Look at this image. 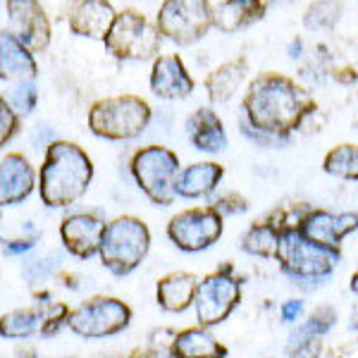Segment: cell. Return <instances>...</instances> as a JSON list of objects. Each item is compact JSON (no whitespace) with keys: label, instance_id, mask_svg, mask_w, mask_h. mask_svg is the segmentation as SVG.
I'll return each instance as SVG.
<instances>
[{"label":"cell","instance_id":"cell-1","mask_svg":"<svg viewBox=\"0 0 358 358\" xmlns=\"http://www.w3.org/2000/svg\"><path fill=\"white\" fill-rule=\"evenodd\" d=\"M241 110V117L251 127L289 138L303 120L317 110V103L296 79L280 72H263L248 82Z\"/></svg>","mask_w":358,"mask_h":358},{"label":"cell","instance_id":"cell-2","mask_svg":"<svg viewBox=\"0 0 358 358\" xmlns=\"http://www.w3.org/2000/svg\"><path fill=\"white\" fill-rule=\"evenodd\" d=\"M94 160L74 141H55L45 148L38 167V196L48 208L74 206L89 192Z\"/></svg>","mask_w":358,"mask_h":358},{"label":"cell","instance_id":"cell-3","mask_svg":"<svg viewBox=\"0 0 358 358\" xmlns=\"http://www.w3.org/2000/svg\"><path fill=\"white\" fill-rule=\"evenodd\" d=\"M275 261L280 263L282 273L292 277L294 282L320 285L322 280H327L334 273V268L342 261V251L306 239L299 224H289V227L280 229V244H277Z\"/></svg>","mask_w":358,"mask_h":358},{"label":"cell","instance_id":"cell-4","mask_svg":"<svg viewBox=\"0 0 358 358\" xmlns=\"http://www.w3.org/2000/svg\"><path fill=\"white\" fill-rule=\"evenodd\" d=\"M153 110L141 96L120 94L96 101L89 108L86 122L91 134L106 141H131L148 129Z\"/></svg>","mask_w":358,"mask_h":358},{"label":"cell","instance_id":"cell-5","mask_svg":"<svg viewBox=\"0 0 358 358\" xmlns=\"http://www.w3.org/2000/svg\"><path fill=\"white\" fill-rule=\"evenodd\" d=\"M151 251V229L134 215H120L108 222L101 241V263L115 277L131 275Z\"/></svg>","mask_w":358,"mask_h":358},{"label":"cell","instance_id":"cell-6","mask_svg":"<svg viewBox=\"0 0 358 358\" xmlns=\"http://www.w3.org/2000/svg\"><path fill=\"white\" fill-rule=\"evenodd\" d=\"M160 41L163 34L155 22L134 8H124L115 17L103 45L120 62H143L160 55Z\"/></svg>","mask_w":358,"mask_h":358},{"label":"cell","instance_id":"cell-7","mask_svg":"<svg viewBox=\"0 0 358 358\" xmlns=\"http://www.w3.org/2000/svg\"><path fill=\"white\" fill-rule=\"evenodd\" d=\"M129 172L151 203L167 208L177 199V179L182 175V167L177 153L170 148L158 143L138 148L129 160Z\"/></svg>","mask_w":358,"mask_h":358},{"label":"cell","instance_id":"cell-8","mask_svg":"<svg viewBox=\"0 0 358 358\" xmlns=\"http://www.w3.org/2000/svg\"><path fill=\"white\" fill-rule=\"evenodd\" d=\"M155 24L175 45H194L215 27V5L210 0H163Z\"/></svg>","mask_w":358,"mask_h":358},{"label":"cell","instance_id":"cell-9","mask_svg":"<svg viewBox=\"0 0 358 358\" xmlns=\"http://www.w3.org/2000/svg\"><path fill=\"white\" fill-rule=\"evenodd\" d=\"M241 301V282L236 280L232 263H222L215 273L199 282L194 299L196 320L201 327H215L232 315Z\"/></svg>","mask_w":358,"mask_h":358},{"label":"cell","instance_id":"cell-10","mask_svg":"<svg viewBox=\"0 0 358 358\" xmlns=\"http://www.w3.org/2000/svg\"><path fill=\"white\" fill-rule=\"evenodd\" d=\"M131 322V308L120 299L94 296L69 313L67 327L84 339H103L127 330Z\"/></svg>","mask_w":358,"mask_h":358},{"label":"cell","instance_id":"cell-11","mask_svg":"<svg viewBox=\"0 0 358 358\" xmlns=\"http://www.w3.org/2000/svg\"><path fill=\"white\" fill-rule=\"evenodd\" d=\"M224 217L213 206L187 208L167 222V239L184 253L206 251L222 236Z\"/></svg>","mask_w":358,"mask_h":358},{"label":"cell","instance_id":"cell-12","mask_svg":"<svg viewBox=\"0 0 358 358\" xmlns=\"http://www.w3.org/2000/svg\"><path fill=\"white\" fill-rule=\"evenodd\" d=\"M5 31H10L31 53L48 50L53 38L48 13L41 0H5Z\"/></svg>","mask_w":358,"mask_h":358},{"label":"cell","instance_id":"cell-13","mask_svg":"<svg viewBox=\"0 0 358 358\" xmlns=\"http://www.w3.org/2000/svg\"><path fill=\"white\" fill-rule=\"evenodd\" d=\"M108 222L98 213H69L65 220L60 222V239L67 253L74 258L96 256L101 251V241L106 234Z\"/></svg>","mask_w":358,"mask_h":358},{"label":"cell","instance_id":"cell-14","mask_svg":"<svg viewBox=\"0 0 358 358\" xmlns=\"http://www.w3.org/2000/svg\"><path fill=\"white\" fill-rule=\"evenodd\" d=\"M148 86H151V94L160 101H182L196 89L194 77L177 53H160L155 57Z\"/></svg>","mask_w":358,"mask_h":358},{"label":"cell","instance_id":"cell-15","mask_svg":"<svg viewBox=\"0 0 358 358\" xmlns=\"http://www.w3.org/2000/svg\"><path fill=\"white\" fill-rule=\"evenodd\" d=\"M299 229L306 239L339 251L344 236L358 229V213H330L322 208H310L299 222Z\"/></svg>","mask_w":358,"mask_h":358},{"label":"cell","instance_id":"cell-16","mask_svg":"<svg viewBox=\"0 0 358 358\" xmlns=\"http://www.w3.org/2000/svg\"><path fill=\"white\" fill-rule=\"evenodd\" d=\"M65 17L74 36L103 41L117 17V10L110 0H69Z\"/></svg>","mask_w":358,"mask_h":358},{"label":"cell","instance_id":"cell-17","mask_svg":"<svg viewBox=\"0 0 358 358\" xmlns=\"http://www.w3.org/2000/svg\"><path fill=\"white\" fill-rule=\"evenodd\" d=\"M36 170L22 153H5L0 163V203L5 208L17 206L31 196L36 184Z\"/></svg>","mask_w":358,"mask_h":358},{"label":"cell","instance_id":"cell-18","mask_svg":"<svg viewBox=\"0 0 358 358\" xmlns=\"http://www.w3.org/2000/svg\"><path fill=\"white\" fill-rule=\"evenodd\" d=\"M184 129H187V138L196 151L210 153V155L227 151L229 146L227 129H224L220 115L213 110V108H196L187 117V122H184Z\"/></svg>","mask_w":358,"mask_h":358},{"label":"cell","instance_id":"cell-19","mask_svg":"<svg viewBox=\"0 0 358 358\" xmlns=\"http://www.w3.org/2000/svg\"><path fill=\"white\" fill-rule=\"evenodd\" d=\"M246 77H248V60L244 55H236L232 60L217 65L215 69H210L203 82L208 101L215 103V106L232 101L236 91L241 89V84L246 82Z\"/></svg>","mask_w":358,"mask_h":358},{"label":"cell","instance_id":"cell-20","mask_svg":"<svg viewBox=\"0 0 358 358\" xmlns=\"http://www.w3.org/2000/svg\"><path fill=\"white\" fill-rule=\"evenodd\" d=\"M38 65L36 57L27 45H22L10 31H0V79L3 84L22 82V79H36Z\"/></svg>","mask_w":358,"mask_h":358},{"label":"cell","instance_id":"cell-21","mask_svg":"<svg viewBox=\"0 0 358 358\" xmlns=\"http://www.w3.org/2000/svg\"><path fill=\"white\" fill-rule=\"evenodd\" d=\"M199 282V277L187 270H177V273L160 277L158 287H155V301L167 313H184L189 306H194Z\"/></svg>","mask_w":358,"mask_h":358},{"label":"cell","instance_id":"cell-22","mask_svg":"<svg viewBox=\"0 0 358 358\" xmlns=\"http://www.w3.org/2000/svg\"><path fill=\"white\" fill-rule=\"evenodd\" d=\"M265 0H220L215 5V29L222 34H239L265 17Z\"/></svg>","mask_w":358,"mask_h":358},{"label":"cell","instance_id":"cell-23","mask_svg":"<svg viewBox=\"0 0 358 358\" xmlns=\"http://www.w3.org/2000/svg\"><path fill=\"white\" fill-rule=\"evenodd\" d=\"M227 346L215 339L208 327H187L177 332L167 356L170 358H227Z\"/></svg>","mask_w":358,"mask_h":358},{"label":"cell","instance_id":"cell-24","mask_svg":"<svg viewBox=\"0 0 358 358\" xmlns=\"http://www.w3.org/2000/svg\"><path fill=\"white\" fill-rule=\"evenodd\" d=\"M224 177V167L217 163H194L184 167L177 179V199H208Z\"/></svg>","mask_w":358,"mask_h":358},{"label":"cell","instance_id":"cell-25","mask_svg":"<svg viewBox=\"0 0 358 358\" xmlns=\"http://www.w3.org/2000/svg\"><path fill=\"white\" fill-rule=\"evenodd\" d=\"M277 244H280V227L265 217V220L253 222L246 229V234L241 236V248L248 256H258V258H275Z\"/></svg>","mask_w":358,"mask_h":358},{"label":"cell","instance_id":"cell-26","mask_svg":"<svg viewBox=\"0 0 358 358\" xmlns=\"http://www.w3.org/2000/svg\"><path fill=\"white\" fill-rule=\"evenodd\" d=\"M43 330V308L34 306V308H20L13 313H5L0 320V334L5 339H29L34 334H41Z\"/></svg>","mask_w":358,"mask_h":358},{"label":"cell","instance_id":"cell-27","mask_svg":"<svg viewBox=\"0 0 358 358\" xmlns=\"http://www.w3.org/2000/svg\"><path fill=\"white\" fill-rule=\"evenodd\" d=\"M325 175L346 179V182H358V146L356 143H339L322 160Z\"/></svg>","mask_w":358,"mask_h":358},{"label":"cell","instance_id":"cell-28","mask_svg":"<svg viewBox=\"0 0 358 358\" xmlns=\"http://www.w3.org/2000/svg\"><path fill=\"white\" fill-rule=\"evenodd\" d=\"M334 322H337V313H334L332 308H327V306H322V308H317L308 320H303L301 325L289 334V344H287V349H292V346H296L301 342H308V339L322 337V334H327L332 330Z\"/></svg>","mask_w":358,"mask_h":358},{"label":"cell","instance_id":"cell-29","mask_svg":"<svg viewBox=\"0 0 358 358\" xmlns=\"http://www.w3.org/2000/svg\"><path fill=\"white\" fill-rule=\"evenodd\" d=\"M342 17V3L339 0H313L303 13V27L308 31H322L332 29Z\"/></svg>","mask_w":358,"mask_h":358},{"label":"cell","instance_id":"cell-30","mask_svg":"<svg viewBox=\"0 0 358 358\" xmlns=\"http://www.w3.org/2000/svg\"><path fill=\"white\" fill-rule=\"evenodd\" d=\"M5 101L15 108V113L29 115L36 110L38 103V89H36V79H22V82H10V91L3 94Z\"/></svg>","mask_w":358,"mask_h":358},{"label":"cell","instance_id":"cell-31","mask_svg":"<svg viewBox=\"0 0 358 358\" xmlns=\"http://www.w3.org/2000/svg\"><path fill=\"white\" fill-rule=\"evenodd\" d=\"M62 265V253H45L41 258H34V261H29L24 265V270H22V275L27 277L29 282H43L48 280V277H53L57 270H60Z\"/></svg>","mask_w":358,"mask_h":358},{"label":"cell","instance_id":"cell-32","mask_svg":"<svg viewBox=\"0 0 358 358\" xmlns=\"http://www.w3.org/2000/svg\"><path fill=\"white\" fill-rule=\"evenodd\" d=\"M239 131L246 141H251L253 146H258V148H285L287 143H289V138H280L275 134H268V131H263V129H256V127L248 124L244 117H239Z\"/></svg>","mask_w":358,"mask_h":358},{"label":"cell","instance_id":"cell-33","mask_svg":"<svg viewBox=\"0 0 358 358\" xmlns=\"http://www.w3.org/2000/svg\"><path fill=\"white\" fill-rule=\"evenodd\" d=\"M20 131V115L15 113V108L0 96V143L8 146L10 138H15V134Z\"/></svg>","mask_w":358,"mask_h":358},{"label":"cell","instance_id":"cell-34","mask_svg":"<svg viewBox=\"0 0 358 358\" xmlns=\"http://www.w3.org/2000/svg\"><path fill=\"white\" fill-rule=\"evenodd\" d=\"M210 206L215 208V210L220 213L222 217L224 215H239V213L248 210V201L241 194H236V192H227V194L217 196V199L213 201Z\"/></svg>","mask_w":358,"mask_h":358},{"label":"cell","instance_id":"cell-35","mask_svg":"<svg viewBox=\"0 0 358 358\" xmlns=\"http://www.w3.org/2000/svg\"><path fill=\"white\" fill-rule=\"evenodd\" d=\"M320 351H322V339L315 337L287 349V354H289V358H320Z\"/></svg>","mask_w":358,"mask_h":358},{"label":"cell","instance_id":"cell-36","mask_svg":"<svg viewBox=\"0 0 358 358\" xmlns=\"http://www.w3.org/2000/svg\"><path fill=\"white\" fill-rule=\"evenodd\" d=\"M301 315H303L301 299H289V301H285L280 306V317H282V322H287V325H294L296 320H301Z\"/></svg>","mask_w":358,"mask_h":358},{"label":"cell","instance_id":"cell-37","mask_svg":"<svg viewBox=\"0 0 358 358\" xmlns=\"http://www.w3.org/2000/svg\"><path fill=\"white\" fill-rule=\"evenodd\" d=\"M34 246H36V239H15V241H5L3 251L8 256H24V253L34 251Z\"/></svg>","mask_w":358,"mask_h":358},{"label":"cell","instance_id":"cell-38","mask_svg":"<svg viewBox=\"0 0 358 358\" xmlns=\"http://www.w3.org/2000/svg\"><path fill=\"white\" fill-rule=\"evenodd\" d=\"M175 337H177V332L175 330H167V327H165V330H155L151 337H148V339H151L148 344L155 346L158 351H160V346L170 351V346H172V342H175Z\"/></svg>","mask_w":358,"mask_h":358},{"label":"cell","instance_id":"cell-39","mask_svg":"<svg viewBox=\"0 0 358 358\" xmlns=\"http://www.w3.org/2000/svg\"><path fill=\"white\" fill-rule=\"evenodd\" d=\"M158 356H160V351L155 349V346L146 344V346H136V349L131 351L127 358H158Z\"/></svg>","mask_w":358,"mask_h":358},{"label":"cell","instance_id":"cell-40","mask_svg":"<svg viewBox=\"0 0 358 358\" xmlns=\"http://www.w3.org/2000/svg\"><path fill=\"white\" fill-rule=\"evenodd\" d=\"M349 289H351V294H354V296H358V270L354 275H351V280H349Z\"/></svg>","mask_w":358,"mask_h":358},{"label":"cell","instance_id":"cell-41","mask_svg":"<svg viewBox=\"0 0 358 358\" xmlns=\"http://www.w3.org/2000/svg\"><path fill=\"white\" fill-rule=\"evenodd\" d=\"M351 327H354V330H358V315L354 317V322H351Z\"/></svg>","mask_w":358,"mask_h":358},{"label":"cell","instance_id":"cell-42","mask_svg":"<svg viewBox=\"0 0 358 358\" xmlns=\"http://www.w3.org/2000/svg\"><path fill=\"white\" fill-rule=\"evenodd\" d=\"M98 358H106V356H98Z\"/></svg>","mask_w":358,"mask_h":358}]
</instances>
